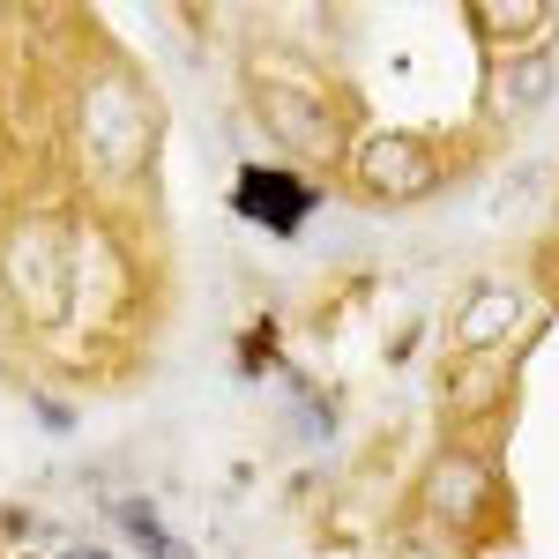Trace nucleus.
I'll return each mask as SVG.
<instances>
[{
    "label": "nucleus",
    "mask_w": 559,
    "mask_h": 559,
    "mask_svg": "<svg viewBox=\"0 0 559 559\" xmlns=\"http://www.w3.org/2000/svg\"><path fill=\"white\" fill-rule=\"evenodd\" d=\"M231 210L247 216V224H261V231H276V239H292L306 216L321 210V194H313L299 173H276V165H247V173H239V194H231Z\"/></svg>",
    "instance_id": "obj_1"
},
{
    "label": "nucleus",
    "mask_w": 559,
    "mask_h": 559,
    "mask_svg": "<svg viewBox=\"0 0 559 559\" xmlns=\"http://www.w3.org/2000/svg\"><path fill=\"white\" fill-rule=\"evenodd\" d=\"M83 120H90V150H97V165L105 173H128L134 157H142V97L128 83H97L83 97Z\"/></svg>",
    "instance_id": "obj_2"
},
{
    "label": "nucleus",
    "mask_w": 559,
    "mask_h": 559,
    "mask_svg": "<svg viewBox=\"0 0 559 559\" xmlns=\"http://www.w3.org/2000/svg\"><path fill=\"white\" fill-rule=\"evenodd\" d=\"M432 150L418 134H366V150H358V179L388 194V202H411V194H426L432 187Z\"/></svg>",
    "instance_id": "obj_3"
},
{
    "label": "nucleus",
    "mask_w": 559,
    "mask_h": 559,
    "mask_svg": "<svg viewBox=\"0 0 559 559\" xmlns=\"http://www.w3.org/2000/svg\"><path fill=\"white\" fill-rule=\"evenodd\" d=\"M522 321V299L508 292V284H477L471 299H463V321H455V344H471V350H492L508 329Z\"/></svg>",
    "instance_id": "obj_4"
},
{
    "label": "nucleus",
    "mask_w": 559,
    "mask_h": 559,
    "mask_svg": "<svg viewBox=\"0 0 559 559\" xmlns=\"http://www.w3.org/2000/svg\"><path fill=\"white\" fill-rule=\"evenodd\" d=\"M261 120L284 134L292 150H329V112L306 105V97H292V90H261Z\"/></svg>",
    "instance_id": "obj_5"
},
{
    "label": "nucleus",
    "mask_w": 559,
    "mask_h": 559,
    "mask_svg": "<svg viewBox=\"0 0 559 559\" xmlns=\"http://www.w3.org/2000/svg\"><path fill=\"white\" fill-rule=\"evenodd\" d=\"M432 515L477 522V515H485V471H477V463H463V455H448V463L432 471Z\"/></svg>",
    "instance_id": "obj_6"
},
{
    "label": "nucleus",
    "mask_w": 559,
    "mask_h": 559,
    "mask_svg": "<svg viewBox=\"0 0 559 559\" xmlns=\"http://www.w3.org/2000/svg\"><path fill=\"white\" fill-rule=\"evenodd\" d=\"M545 90H552V60L530 52V60H515V68H500L492 105H500V112H530V105H545Z\"/></svg>",
    "instance_id": "obj_7"
},
{
    "label": "nucleus",
    "mask_w": 559,
    "mask_h": 559,
    "mask_svg": "<svg viewBox=\"0 0 559 559\" xmlns=\"http://www.w3.org/2000/svg\"><path fill=\"white\" fill-rule=\"evenodd\" d=\"M537 15H545V8H530V0H522V8H492V31H530Z\"/></svg>",
    "instance_id": "obj_8"
},
{
    "label": "nucleus",
    "mask_w": 559,
    "mask_h": 559,
    "mask_svg": "<svg viewBox=\"0 0 559 559\" xmlns=\"http://www.w3.org/2000/svg\"><path fill=\"white\" fill-rule=\"evenodd\" d=\"M142 559H194V552H187L179 537H157V545H150V552H142Z\"/></svg>",
    "instance_id": "obj_9"
},
{
    "label": "nucleus",
    "mask_w": 559,
    "mask_h": 559,
    "mask_svg": "<svg viewBox=\"0 0 559 559\" xmlns=\"http://www.w3.org/2000/svg\"><path fill=\"white\" fill-rule=\"evenodd\" d=\"M60 559H112V552H97V545H68Z\"/></svg>",
    "instance_id": "obj_10"
},
{
    "label": "nucleus",
    "mask_w": 559,
    "mask_h": 559,
    "mask_svg": "<svg viewBox=\"0 0 559 559\" xmlns=\"http://www.w3.org/2000/svg\"><path fill=\"white\" fill-rule=\"evenodd\" d=\"M395 559H440V552H426V545H403V552H395Z\"/></svg>",
    "instance_id": "obj_11"
}]
</instances>
